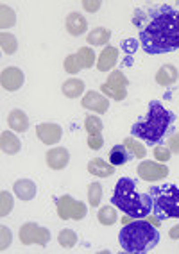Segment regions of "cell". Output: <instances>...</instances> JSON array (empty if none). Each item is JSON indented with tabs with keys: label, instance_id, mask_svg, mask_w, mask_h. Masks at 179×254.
Listing matches in <instances>:
<instances>
[{
	"label": "cell",
	"instance_id": "38",
	"mask_svg": "<svg viewBox=\"0 0 179 254\" xmlns=\"http://www.w3.org/2000/svg\"><path fill=\"white\" fill-rule=\"evenodd\" d=\"M84 9L90 11V13H95L99 7H101V2H83Z\"/></svg>",
	"mask_w": 179,
	"mask_h": 254
},
{
	"label": "cell",
	"instance_id": "28",
	"mask_svg": "<svg viewBox=\"0 0 179 254\" xmlns=\"http://www.w3.org/2000/svg\"><path fill=\"white\" fill-rule=\"evenodd\" d=\"M84 129H86L88 136H95V134H101L104 126H102V120L99 117H88L84 120Z\"/></svg>",
	"mask_w": 179,
	"mask_h": 254
},
{
	"label": "cell",
	"instance_id": "14",
	"mask_svg": "<svg viewBox=\"0 0 179 254\" xmlns=\"http://www.w3.org/2000/svg\"><path fill=\"white\" fill-rule=\"evenodd\" d=\"M119 61V50L115 47H104L99 56V61H97V68L99 72H108L117 64Z\"/></svg>",
	"mask_w": 179,
	"mask_h": 254
},
{
	"label": "cell",
	"instance_id": "8",
	"mask_svg": "<svg viewBox=\"0 0 179 254\" xmlns=\"http://www.w3.org/2000/svg\"><path fill=\"white\" fill-rule=\"evenodd\" d=\"M20 240H22L23 245L38 244L45 247L51 242V231L47 227L38 226L36 222H25L20 227Z\"/></svg>",
	"mask_w": 179,
	"mask_h": 254
},
{
	"label": "cell",
	"instance_id": "17",
	"mask_svg": "<svg viewBox=\"0 0 179 254\" xmlns=\"http://www.w3.org/2000/svg\"><path fill=\"white\" fill-rule=\"evenodd\" d=\"M7 124H9V127L13 129V131L25 132L29 127V118L22 109H13V111L9 113V118H7Z\"/></svg>",
	"mask_w": 179,
	"mask_h": 254
},
{
	"label": "cell",
	"instance_id": "19",
	"mask_svg": "<svg viewBox=\"0 0 179 254\" xmlns=\"http://www.w3.org/2000/svg\"><path fill=\"white\" fill-rule=\"evenodd\" d=\"M178 81V68L174 64H163L156 73V82L161 86H170Z\"/></svg>",
	"mask_w": 179,
	"mask_h": 254
},
{
	"label": "cell",
	"instance_id": "37",
	"mask_svg": "<svg viewBox=\"0 0 179 254\" xmlns=\"http://www.w3.org/2000/svg\"><path fill=\"white\" fill-rule=\"evenodd\" d=\"M169 150L174 152V154H179V134H172L169 140Z\"/></svg>",
	"mask_w": 179,
	"mask_h": 254
},
{
	"label": "cell",
	"instance_id": "23",
	"mask_svg": "<svg viewBox=\"0 0 179 254\" xmlns=\"http://www.w3.org/2000/svg\"><path fill=\"white\" fill-rule=\"evenodd\" d=\"M84 91V82L81 79H68V81H64L63 84V93L64 97H68V99H77L81 93Z\"/></svg>",
	"mask_w": 179,
	"mask_h": 254
},
{
	"label": "cell",
	"instance_id": "21",
	"mask_svg": "<svg viewBox=\"0 0 179 254\" xmlns=\"http://www.w3.org/2000/svg\"><path fill=\"white\" fill-rule=\"evenodd\" d=\"M131 158H133V154L125 149V145H115L110 150V163L113 165V167L125 165Z\"/></svg>",
	"mask_w": 179,
	"mask_h": 254
},
{
	"label": "cell",
	"instance_id": "27",
	"mask_svg": "<svg viewBox=\"0 0 179 254\" xmlns=\"http://www.w3.org/2000/svg\"><path fill=\"white\" fill-rule=\"evenodd\" d=\"M0 45H2V50L5 54H14L16 49H18V41L9 32H2L0 34Z\"/></svg>",
	"mask_w": 179,
	"mask_h": 254
},
{
	"label": "cell",
	"instance_id": "24",
	"mask_svg": "<svg viewBox=\"0 0 179 254\" xmlns=\"http://www.w3.org/2000/svg\"><path fill=\"white\" fill-rule=\"evenodd\" d=\"M77 61L81 64V68H92L93 63H95V52H93L90 47H83V49H79L77 54Z\"/></svg>",
	"mask_w": 179,
	"mask_h": 254
},
{
	"label": "cell",
	"instance_id": "6",
	"mask_svg": "<svg viewBox=\"0 0 179 254\" xmlns=\"http://www.w3.org/2000/svg\"><path fill=\"white\" fill-rule=\"evenodd\" d=\"M127 77L120 70H113L110 73V77L104 84H101V90L104 95H108L110 99L115 100H124L127 97Z\"/></svg>",
	"mask_w": 179,
	"mask_h": 254
},
{
	"label": "cell",
	"instance_id": "34",
	"mask_svg": "<svg viewBox=\"0 0 179 254\" xmlns=\"http://www.w3.org/2000/svg\"><path fill=\"white\" fill-rule=\"evenodd\" d=\"M64 70H66L68 73H77L79 70H81V64H79V61H77V56L72 54L64 59Z\"/></svg>",
	"mask_w": 179,
	"mask_h": 254
},
{
	"label": "cell",
	"instance_id": "3",
	"mask_svg": "<svg viewBox=\"0 0 179 254\" xmlns=\"http://www.w3.org/2000/svg\"><path fill=\"white\" fill-rule=\"evenodd\" d=\"M174 120H176V115L172 111L165 109V106L161 104V102H158V100H151L147 120L134 124L131 127V132H133V136L147 141L149 145H154V143H158V141H161L165 138L167 131L172 127Z\"/></svg>",
	"mask_w": 179,
	"mask_h": 254
},
{
	"label": "cell",
	"instance_id": "13",
	"mask_svg": "<svg viewBox=\"0 0 179 254\" xmlns=\"http://www.w3.org/2000/svg\"><path fill=\"white\" fill-rule=\"evenodd\" d=\"M47 165L52 168V170H61V168H64L66 165H68L70 161V154L68 150L64 149V147H54V149H51L49 152H47Z\"/></svg>",
	"mask_w": 179,
	"mask_h": 254
},
{
	"label": "cell",
	"instance_id": "33",
	"mask_svg": "<svg viewBox=\"0 0 179 254\" xmlns=\"http://www.w3.org/2000/svg\"><path fill=\"white\" fill-rule=\"evenodd\" d=\"M11 240H13V233L5 226H0V249L2 251L7 249L11 245Z\"/></svg>",
	"mask_w": 179,
	"mask_h": 254
},
{
	"label": "cell",
	"instance_id": "25",
	"mask_svg": "<svg viewBox=\"0 0 179 254\" xmlns=\"http://www.w3.org/2000/svg\"><path fill=\"white\" fill-rule=\"evenodd\" d=\"M124 145L125 149L133 154V158H138V159H142L145 158V154H147V150H145V147L140 143V141H136L134 138H125L124 140Z\"/></svg>",
	"mask_w": 179,
	"mask_h": 254
},
{
	"label": "cell",
	"instance_id": "30",
	"mask_svg": "<svg viewBox=\"0 0 179 254\" xmlns=\"http://www.w3.org/2000/svg\"><path fill=\"white\" fill-rule=\"evenodd\" d=\"M58 242H60L61 247H66V249H72L75 244H77V235H75L72 229H63L58 236Z\"/></svg>",
	"mask_w": 179,
	"mask_h": 254
},
{
	"label": "cell",
	"instance_id": "36",
	"mask_svg": "<svg viewBox=\"0 0 179 254\" xmlns=\"http://www.w3.org/2000/svg\"><path fill=\"white\" fill-rule=\"evenodd\" d=\"M102 145H104V138H102V134L88 136V147H90V149L99 150V149H102Z\"/></svg>",
	"mask_w": 179,
	"mask_h": 254
},
{
	"label": "cell",
	"instance_id": "16",
	"mask_svg": "<svg viewBox=\"0 0 179 254\" xmlns=\"http://www.w3.org/2000/svg\"><path fill=\"white\" fill-rule=\"evenodd\" d=\"M88 172L93 174V176H97V177H110V176H113V172H115V167H113L111 163H108V161H104V159L95 158L88 163Z\"/></svg>",
	"mask_w": 179,
	"mask_h": 254
},
{
	"label": "cell",
	"instance_id": "22",
	"mask_svg": "<svg viewBox=\"0 0 179 254\" xmlns=\"http://www.w3.org/2000/svg\"><path fill=\"white\" fill-rule=\"evenodd\" d=\"M110 38H111V31H110V29L97 27V29H93L90 34H88L86 41L90 43V45H93V47H101V45H106V43L110 41Z\"/></svg>",
	"mask_w": 179,
	"mask_h": 254
},
{
	"label": "cell",
	"instance_id": "32",
	"mask_svg": "<svg viewBox=\"0 0 179 254\" xmlns=\"http://www.w3.org/2000/svg\"><path fill=\"white\" fill-rule=\"evenodd\" d=\"M13 209V197L7 191H0V217H7Z\"/></svg>",
	"mask_w": 179,
	"mask_h": 254
},
{
	"label": "cell",
	"instance_id": "1",
	"mask_svg": "<svg viewBox=\"0 0 179 254\" xmlns=\"http://www.w3.org/2000/svg\"><path fill=\"white\" fill-rule=\"evenodd\" d=\"M142 49L151 56L179 49V11L170 5L152 9L140 31Z\"/></svg>",
	"mask_w": 179,
	"mask_h": 254
},
{
	"label": "cell",
	"instance_id": "39",
	"mask_svg": "<svg viewBox=\"0 0 179 254\" xmlns=\"http://www.w3.org/2000/svg\"><path fill=\"white\" fill-rule=\"evenodd\" d=\"M169 235H170V238H176V240H178V238H179V226H174V227H172Z\"/></svg>",
	"mask_w": 179,
	"mask_h": 254
},
{
	"label": "cell",
	"instance_id": "35",
	"mask_svg": "<svg viewBox=\"0 0 179 254\" xmlns=\"http://www.w3.org/2000/svg\"><path fill=\"white\" fill-rule=\"evenodd\" d=\"M154 158H156V161H160V163H167V161L170 159V150H169V147L158 145L156 149H154Z\"/></svg>",
	"mask_w": 179,
	"mask_h": 254
},
{
	"label": "cell",
	"instance_id": "2",
	"mask_svg": "<svg viewBox=\"0 0 179 254\" xmlns=\"http://www.w3.org/2000/svg\"><path fill=\"white\" fill-rule=\"evenodd\" d=\"M111 202L131 218H145L151 215L152 209L151 193H140L136 190V183L131 177H120L117 181Z\"/></svg>",
	"mask_w": 179,
	"mask_h": 254
},
{
	"label": "cell",
	"instance_id": "26",
	"mask_svg": "<svg viewBox=\"0 0 179 254\" xmlns=\"http://www.w3.org/2000/svg\"><path fill=\"white\" fill-rule=\"evenodd\" d=\"M97 217H99V222H101L102 226H113V224L117 222V211L111 208V206H102V208L99 209Z\"/></svg>",
	"mask_w": 179,
	"mask_h": 254
},
{
	"label": "cell",
	"instance_id": "4",
	"mask_svg": "<svg viewBox=\"0 0 179 254\" xmlns=\"http://www.w3.org/2000/svg\"><path fill=\"white\" fill-rule=\"evenodd\" d=\"M119 240L125 253H147L158 245L160 231L151 222L136 220L122 227Z\"/></svg>",
	"mask_w": 179,
	"mask_h": 254
},
{
	"label": "cell",
	"instance_id": "12",
	"mask_svg": "<svg viewBox=\"0 0 179 254\" xmlns=\"http://www.w3.org/2000/svg\"><path fill=\"white\" fill-rule=\"evenodd\" d=\"M84 109H90V111H95V113H106L108 108H110V102L102 93L99 91H88L84 99L81 100Z\"/></svg>",
	"mask_w": 179,
	"mask_h": 254
},
{
	"label": "cell",
	"instance_id": "20",
	"mask_svg": "<svg viewBox=\"0 0 179 254\" xmlns=\"http://www.w3.org/2000/svg\"><path fill=\"white\" fill-rule=\"evenodd\" d=\"M0 149L5 154H16L20 150V140L14 136L13 132L4 131L0 134Z\"/></svg>",
	"mask_w": 179,
	"mask_h": 254
},
{
	"label": "cell",
	"instance_id": "9",
	"mask_svg": "<svg viewBox=\"0 0 179 254\" xmlns=\"http://www.w3.org/2000/svg\"><path fill=\"white\" fill-rule=\"evenodd\" d=\"M169 167L167 165H161L160 161H142L140 167H138V176L142 177L143 181L154 183L161 181L169 176Z\"/></svg>",
	"mask_w": 179,
	"mask_h": 254
},
{
	"label": "cell",
	"instance_id": "11",
	"mask_svg": "<svg viewBox=\"0 0 179 254\" xmlns=\"http://www.w3.org/2000/svg\"><path fill=\"white\" fill-rule=\"evenodd\" d=\"M36 134L45 145H54V143H58L61 140L63 131H61V126H58V124L45 122L36 127Z\"/></svg>",
	"mask_w": 179,
	"mask_h": 254
},
{
	"label": "cell",
	"instance_id": "5",
	"mask_svg": "<svg viewBox=\"0 0 179 254\" xmlns=\"http://www.w3.org/2000/svg\"><path fill=\"white\" fill-rule=\"evenodd\" d=\"M152 208L160 218H179V188L174 185L152 186Z\"/></svg>",
	"mask_w": 179,
	"mask_h": 254
},
{
	"label": "cell",
	"instance_id": "29",
	"mask_svg": "<svg viewBox=\"0 0 179 254\" xmlns=\"http://www.w3.org/2000/svg\"><path fill=\"white\" fill-rule=\"evenodd\" d=\"M14 22H16L14 11L11 9V7H7L5 4H2V7H0V27L2 29L13 27Z\"/></svg>",
	"mask_w": 179,
	"mask_h": 254
},
{
	"label": "cell",
	"instance_id": "10",
	"mask_svg": "<svg viewBox=\"0 0 179 254\" xmlns=\"http://www.w3.org/2000/svg\"><path fill=\"white\" fill-rule=\"evenodd\" d=\"M23 81H25L23 72L20 68H16V66H7V68H4L2 73H0V84H2V88L7 91L20 90Z\"/></svg>",
	"mask_w": 179,
	"mask_h": 254
},
{
	"label": "cell",
	"instance_id": "18",
	"mask_svg": "<svg viewBox=\"0 0 179 254\" xmlns=\"http://www.w3.org/2000/svg\"><path fill=\"white\" fill-rule=\"evenodd\" d=\"M14 193L22 200H31L36 195V185L31 179H20L14 183Z\"/></svg>",
	"mask_w": 179,
	"mask_h": 254
},
{
	"label": "cell",
	"instance_id": "7",
	"mask_svg": "<svg viewBox=\"0 0 179 254\" xmlns=\"http://www.w3.org/2000/svg\"><path fill=\"white\" fill-rule=\"evenodd\" d=\"M58 215L63 220H68V218H74V220H83L86 217L88 209L86 204L81 202V200H75L74 197L63 195L58 199Z\"/></svg>",
	"mask_w": 179,
	"mask_h": 254
},
{
	"label": "cell",
	"instance_id": "15",
	"mask_svg": "<svg viewBox=\"0 0 179 254\" xmlns=\"http://www.w3.org/2000/svg\"><path fill=\"white\" fill-rule=\"evenodd\" d=\"M88 29V22L83 14L79 13H70L66 16V31L72 34V36H81L84 34Z\"/></svg>",
	"mask_w": 179,
	"mask_h": 254
},
{
	"label": "cell",
	"instance_id": "31",
	"mask_svg": "<svg viewBox=\"0 0 179 254\" xmlns=\"http://www.w3.org/2000/svg\"><path fill=\"white\" fill-rule=\"evenodd\" d=\"M101 199H102V186L99 183H92V185L88 186V200H90V204L93 208L101 204Z\"/></svg>",
	"mask_w": 179,
	"mask_h": 254
}]
</instances>
